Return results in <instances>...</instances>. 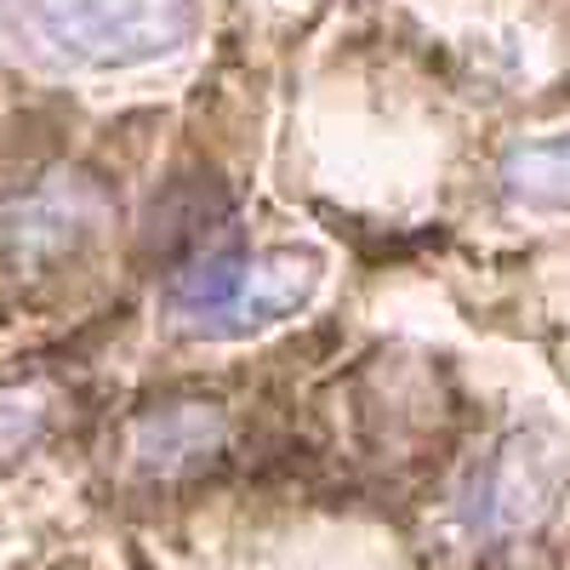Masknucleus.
Masks as SVG:
<instances>
[{
	"label": "nucleus",
	"mask_w": 570,
	"mask_h": 570,
	"mask_svg": "<svg viewBox=\"0 0 570 570\" xmlns=\"http://www.w3.org/2000/svg\"><path fill=\"white\" fill-rule=\"evenodd\" d=\"M200 0H0V46L46 75H131L200 40Z\"/></svg>",
	"instance_id": "1"
},
{
	"label": "nucleus",
	"mask_w": 570,
	"mask_h": 570,
	"mask_svg": "<svg viewBox=\"0 0 570 570\" xmlns=\"http://www.w3.org/2000/svg\"><path fill=\"white\" fill-rule=\"evenodd\" d=\"M325 285V252L308 240H279L257 252H206L160 285V314L177 337L246 343L297 320Z\"/></svg>",
	"instance_id": "2"
},
{
	"label": "nucleus",
	"mask_w": 570,
	"mask_h": 570,
	"mask_svg": "<svg viewBox=\"0 0 570 570\" xmlns=\"http://www.w3.org/2000/svg\"><path fill=\"white\" fill-rule=\"evenodd\" d=\"M570 491V434L559 422H519L491 445V456L468 473L462 519L473 537H525L559 513Z\"/></svg>",
	"instance_id": "3"
},
{
	"label": "nucleus",
	"mask_w": 570,
	"mask_h": 570,
	"mask_svg": "<svg viewBox=\"0 0 570 570\" xmlns=\"http://www.w3.org/2000/svg\"><path fill=\"white\" fill-rule=\"evenodd\" d=\"M109 217V195L80 171H46L0 195V252L12 263H46L86 246Z\"/></svg>",
	"instance_id": "4"
},
{
	"label": "nucleus",
	"mask_w": 570,
	"mask_h": 570,
	"mask_svg": "<svg viewBox=\"0 0 570 570\" xmlns=\"http://www.w3.org/2000/svg\"><path fill=\"white\" fill-rule=\"evenodd\" d=\"M217 451H223V411L200 405V400L155 405L131 428V462L142 473H183V468H195Z\"/></svg>",
	"instance_id": "5"
},
{
	"label": "nucleus",
	"mask_w": 570,
	"mask_h": 570,
	"mask_svg": "<svg viewBox=\"0 0 570 570\" xmlns=\"http://www.w3.org/2000/svg\"><path fill=\"white\" fill-rule=\"evenodd\" d=\"M497 183L519 212L570 217V131L519 137L497 160Z\"/></svg>",
	"instance_id": "6"
},
{
	"label": "nucleus",
	"mask_w": 570,
	"mask_h": 570,
	"mask_svg": "<svg viewBox=\"0 0 570 570\" xmlns=\"http://www.w3.org/2000/svg\"><path fill=\"white\" fill-rule=\"evenodd\" d=\"M46 422H52V400H46L35 383H0V462L23 456Z\"/></svg>",
	"instance_id": "7"
}]
</instances>
